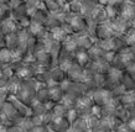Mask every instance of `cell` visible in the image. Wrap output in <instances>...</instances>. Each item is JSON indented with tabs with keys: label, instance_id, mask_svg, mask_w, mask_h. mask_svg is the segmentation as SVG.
I'll use <instances>...</instances> for the list:
<instances>
[{
	"label": "cell",
	"instance_id": "1",
	"mask_svg": "<svg viewBox=\"0 0 135 132\" xmlns=\"http://www.w3.org/2000/svg\"><path fill=\"white\" fill-rule=\"evenodd\" d=\"M66 30L70 35H81L84 32H89L90 22L86 16L83 15H65V22H63Z\"/></svg>",
	"mask_w": 135,
	"mask_h": 132
},
{
	"label": "cell",
	"instance_id": "2",
	"mask_svg": "<svg viewBox=\"0 0 135 132\" xmlns=\"http://www.w3.org/2000/svg\"><path fill=\"white\" fill-rule=\"evenodd\" d=\"M38 88V83L32 79H22L20 85V89L16 93L15 98L17 100H20L22 104H25L26 106H29L36 100V91Z\"/></svg>",
	"mask_w": 135,
	"mask_h": 132
},
{
	"label": "cell",
	"instance_id": "3",
	"mask_svg": "<svg viewBox=\"0 0 135 132\" xmlns=\"http://www.w3.org/2000/svg\"><path fill=\"white\" fill-rule=\"evenodd\" d=\"M0 114L4 116L9 125L11 124H19L24 120V117L21 116V114L19 112V110L16 109V106L14 105V103L11 101V99L9 98V100H6L5 103L0 104Z\"/></svg>",
	"mask_w": 135,
	"mask_h": 132
},
{
	"label": "cell",
	"instance_id": "4",
	"mask_svg": "<svg viewBox=\"0 0 135 132\" xmlns=\"http://www.w3.org/2000/svg\"><path fill=\"white\" fill-rule=\"evenodd\" d=\"M112 4L114 5L115 10L118 13V16H120L124 20L129 21L131 24L135 22V5L129 3L128 0H117L112 1Z\"/></svg>",
	"mask_w": 135,
	"mask_h": 132
},
{
	"label": "cell",
	"instance_id": "5",
	"mask_svg": "<svg viewBox=\"0 0 135 132\" xmlns=\"http://www.w3.org/2000/svg\"><path fill=\"white\" fill-rule=\"evenodd\" d=\"M89 33L92 35V37L95 40V42L105 41L109 38L114 37L115 33L112 29L109 21L108 22H103V24H97V25H92L89 30Z\"/></svg>",
	"mask_w": 135,
	"mask_h": 132
},
{
	"label": "cell",
	"instance_id": "6",
	"mask_svg": "<svg viewBox=\"0 0 135 132\" xmlns=\"http://www.w3.org/2000/svg\"><path fill=\"white\" fill-rule=\"evenodd\" d=\"M9 8H10V16L16 21H21L24 19H27V17H31L30 13L27 11V8L26 5L24 4V1H19V0H11L10 4H9Z\"/></svg>",
	"mask_w": 135,
	"mask_h": 132
},
{
	"label": "cell",
	"instance_id": "7",
	"mask_svg": "<svg viewBox=\"0 0 135 132\" xmlns=\"http://www.w3.org/2000/svg\"><path fill=\"white\" fill-rule=\"evenodd\" d=\"M65 72H66V79L68 82L82 83L84 80V68L81 67L76 62L72 63Z\"/></svg>",
	"mask_w": 135,
	"mask_h": 132
},
{
	"label": "cell",
	"instance_id": "8",
	"mask_svg": "<svg viewBox=\"0 0 135 132\" xmlns=\"http://www.w3.org/2000/svg\"><path fill=\"white\" fill-rule=\"evenodd\" d=\"M109 24H110L112 29L114 31L115 36H125L128 33V31H129V30L131 29V26H133L131 22L124 20V19H122L120 16H117L115 19L110 20Z\"/></svg>",
	"mask_w": 135,
	"mask_h": 132
},
{
	"label": "cell",
	"instance_id": "9",
	"mask_svg": "<svg viewBox=\"0 0 135 132\" xmlns=\"http://www.w3.org/2000/svg\"><path fill=\"white\" fill-rule=\"evenodd\" d=\"M47 126L52 132H71V122L67 117H55Z\"/></svg>",
	"mask_w": 135,
	"mask_h": 132
},
{
	"label": "cell",
	"instance_id": "10",
	"mask_svg": "<svg viewBox=\"0 0 135 132\" xmlns=\"http://www.w3.org/2000/svg\"><path fill=\"white\" fill-rule=\"evenodd\" d=\"M88 21L90 22V25H97V24H103V22H108V15H107L105 6H100L97 5L95 9L90 13L88 16Z\"/></svg>",
	"mask_w": 135,
	"mask_h": 132
},
{
	"label": "cell",
	"instance_id": "11",
	"mask_svg": "<svg viewBox=\"0 0 135 132\" xmlns=\"http://www.w3.org/2000/svg\"><path fill=\"white\" fill-rule=\"evenodd\" d=\"M44 8L49 11L50 15H63L66 14V5L62 0H46L42 3Z\"/></svg>",
	"mask_w": 135,
	"mask_h": 132
},
{
	"label": "cell",
	"instance_id": "12",
	"mask_svg": "<svg viewBox=\"0 0 135 132\" xmlns=\"http://www.w3.org/2000/svg\"><path fill=\"white\" fill-rule=\"evenodd\" d=\"M49 85H51V84L61 85L67 80L66 79V72L58 66H55L49 70Z\"/></svg>",
	"mask_w": 135,
	"mask_h": 132
},
{
	"label": "cell",
	"instance_id": "13",
	"mask_svg": "<svg viewBox=\"0 0 135 132\" xmlns=\"http://www.w3.org/2000/svg\"><path fill=\"white\" fill-rule=\"evenodd\" d=\"M20 30L17 22L11 16L6 17L4 20H1V24H0V32L3 33L4 36H8V35H11V33H16L17 31Z\"/></svg>",
	"mask_w": 135,
	"mask_h": 132
},
{
	"label": "cell",
	"instance_id": "14",
	"mask_svg": "<svg viewBox=\"0 0 135 132\" xmlns=\"http://www.w3.org/2000/svg\"><path fill=\"white\" fill-rule=\"evenodd\" d=\"M26 30H27V32L30 33L31 37L37 38V40L44 38L46 35L49 33V30L46 29V26L41 25V24H37V22H35V21H31Z\"/></svg>",
	"mask_w": 135,
	"mask_h": 132
},
{
	"label": "cell",
	"instance_id": "15",
	"mask_svg": "<svg viewBox=\"0 0 135 132\" xmlns=\"http://www.w3.org/2000/svg\"><path fill=\"white\" fill-rule=\"evenodd\" d=\"M74 37H76V41H77L78 50L88 51L95 43V40L92 37V35L89 32H84V33H81V35H74Z\"/></svg>",
	"mask_w": 135,
	"mask_h": 132
},
{
	"label": "cell",
	"instance_id": "16",
	"mask_svg": "<svg viewBox=\"0 0 135 132\" xmlns=\"http://www.w3.org/2000/svg\"><path fill=\"white\" fill-rule=\"evenodd\" d=\"M49 35L53 41L58 42V43H61V45L66 41V38L70 36V33H68V31L66 30L65 25L55 27V29H52V30H49Z\"/></svg>",
	"mask_w": 135,
	"mask_h": 132
},
{
	"label": "cell",
	"instance_id": "17",
	"mask_svg": "<svg viewBox=\"0 0 135 132\" xmlns=\"http://www.w3.org/2000/svg\"><path fill=\"white\" fill-rule=\"evenodd\" d=\"M49 93H50V100L51 104L61 103L63 98H65V91L62 85H56V84H51L49 85Z\"/></svg>",
	"mask_w": 135,
	"mask_h": 132
},
{
	"label": "cell",
	"instance_id": "18",
	"mask_svg": "<svg viewBox=\"0 0 135 132\" xmlns=\"http://www.w3.org/2000/svg\"><path fill=\"white\" fill-rule=\"evenodd\" d=\"M49 19H50V14H49V11L44 8V5H42L41 8L37 9L36 11H33V13L31 14V21H35V22L41 24V25H44V26L47 25Z\"/></svg>",
	"mask_w": 135,
	"mask_h": 132
},
{
	"label": "cell",
	"instance_id": "19",
	"mask_svg": "<svg viewBox=\"0 0 135 132\" xmlns=\"http://www.w3.org/2000/svg\"><path fill=\"white\" fill-rule=\"evenodd\" d=\"M73 57H74V62L78 63V64L81 67H83V68H86L90 63V58H89V54H88V51L77 50L74 52Z\"/></svg>",
	"mask_w": 135,
	"mask_h": 132
},
{
	"label": "cell",
	"instance_id": "20",
	"mask_svg": "<svg viewBox=\"0 0 135 132\" xmlns=\"http://www.w3.org/2000/svg\"><path fill=\"white\" fill-rule=\"evenodd\" d=\"M120 85L127 91H134L135 90V79L131 77L129 73L124 70L120 77Z\"/></svg>",
	"mask_w": 135,
	"mask_h": 132
},
{
	"label": "cell",
	"instance_id": "21",
	"mask_svg": "<svg viewBox=\"0 0 135 132\" xmlns=\"http://www.w3.org/2000/svg\"><path fill=\"white\" fill-rule=\"evenodd\" d=\"M14 62V54L12 51H10L6 47L0 48V67L10 66Z\"/></svg>",
	"mask_w": 135,
	"mask_h": 132
},
{
	"label": "cell",
	"instance_id": "22",
	"mask_svg": "<svg viewBox=\"0 0 135 132\" xmlns=\"http://www.w3.org/2000/svg\"><path fill=\"white\" fill-rule=\"evenodd\" d=\"M88 54H89L90 61H98V59H102L104 57L105 52L103 51V48L98 45V42H95L89 50H88Z\"/></svg>",
	"mask_w": 135,
	"mask_h": 132
},
{
	"label": "cell",
	"instance_id": "23",
	"mask_svg": "<svg viewBox=\"0 0 135 132\" xmlns=\"http://www.w3.org/2000/svg\"><path fill=\"white\" fill-rule=\"evenodd\" d=\"M66 14L70 15H82V0H74L66 6Z\"/></svg>",
	"mask_w": 135,
	"mask_h": 132
},
{
	"label": "cell",
	"instance_id": "24",
	"mask_svg": "<svg viewBox=\"0 0 135 132\" xmlns=\"http://www.w3.org/2000/svg\"><path fill=\"white\" fill-rule=\"evenodd\" d=\"M62 48L65 51H68L71 53H73L78 50V46H77V41H76V37L74 35H70L68 37L66 38V41L62 43Z\"/></svg>",
	"mask_w": 135,
	"mask_h": 132
},
{
	"label": "cell",
	"instance_id": "25",
	"mask_svg": "<svg viewBox=\"0 0 135 132\" xmlns=\"http://www.w3.org/2000/svg\"><path fill=\"white\" fill-rule=\"evenodd\" d=\"M19 37H17V33H11V35H8L5 36V47L9 48L10 51H16L17 47H19Z\"/></svg>",
	"mask_w": 135,
	"mask_h": 132
},
{
	"label": "cell",
	"instance_id": "26",
	"mask_svg": "<svg viewBox=\"0 0 135 132\" xmlns=\"http://www.w3.org/2000/svg\"><path fill=\"white\" fill-rule=\"evenodd\" d=\"M95 6H97V3L94 0H82V15L88 19Z\"/></svg>",
	"mask_w": 135,
	"mask_h": 132
},
{
	"label": "cell",
	"instance_id": "27",
	"mask_svg": "<svg viewBox=\"0 0 135 132\" xmlns=\"http://www.w3.org/2000/svg\"><path fill=\"white\" fill-rule=\"evenodd\" d=\"M24 4L26 5L27 11L30 13V15H31L33 11H36L38 8H41L42 6L41 0H24Z\"/></svg>",
	"mask_w": 135,
	"mask_h": 132
},
{
	"label": "cell",
	"instance_id": "28",
	"mask_svg": "<svg viewBox=\"0 0 135 132\" xmlns=\"http://www.w3.org/2000/svg\"><path fill=\"white\" fill-rule=\"evenodd\" d=\"M6 132H26L19 124H11L6 126Z\"/></svg>",
	"mask_w": 135,
	"mask_h": 132
},
{
	"label": "cell",
	"instance_id": "29",
	"mask_svg": "<svg viewBox=\"0 0 135 132\" xmlns=\"http://www.w3.org/2000/svg\"><path fill=\"white\" fill-rule=\"evenodd\" d=\"M29 132H50V128L47 125H35Z\"/></svg>",
	"mask_w": 135,
	"mask_h": 132
},
{
	"label": "cell",
	"instance_id": "30",
	"mask_svg": "<svg viewBox=\"0 0 135 132\" xmlns=\"http://www.w3.org/2000/svg\"><path fill=\"white\" fill-rule=\"evenodd\" d=\"M10 96H11V95H10L8 89H0V104H3V103H5L6 100H9Z\"/></svg>",
	"mask_w": 135,
	"mask_h": 132
},
{
	"label": "cell",
	"instance_id": "31",
	"mask_svg": "<svg viewBox=\"0 0 135 132\" xmlns=\"http://www.w3.org/2000/svg\"><path fill=\"white\" fill-rule=\"evenodd\" d=\"M9 80H10V78L1 74V77H0V89H8Z\"/></svg>",
	"mask_w": 135,
	"mask_h": 132
},
{
	"label": "cell",
	"instance_id": "32",
	"mask_svg": "<svg viewBox=\"0 0 135 132\" xmlns=\"http://www.w3.org/2000/svg\"><path fill=\"white\" fill-rule=\"evenodd\" d=\"M97 5H100V6H108V5L112 3V0H94Z\"/></svg>",
	"mask_w": 135,
	"mask_h": 132
},
{
	"label": "cell",
	"instance_id": "33",
	"mask_svg": "<svg viewBox=\"0 0 135 132\" xmlns=\"http://www.w3.org/2000/svg\"><path fill=\"white\" fill-rule=\"evenodd\" d=\"M3 47H5V36L0 32V48H3Z\"/></svg>",
	"mask_w": 135,
	"mask_h": 132
},
{
	"label": "cell",
	"instance_id": "34",
	"mask_svg": "<svg viewBox=\"0 0 135 132\" xmlns=\"http://www.w3.org/2000/svg\"><path fill=\"white\" fill-rule=\"evenodd\" d=\"M11 0H0V5H9Z\"/></svg>",
	"mask_w": 135,
	"mask_h": 132
},
{
	"label": "cell",
	"instance_id": "35",
	"mask_svg": "<svg viewBox=\"0 0 135 132\" xmlns=\"http://www.w3.org/2000/svg\"><path fill=\"white\" fill-rule=\"evenodd\" d=\"M72 1H74V0H62V3H63L66 6H67V5H70Z\"/></svg>",
	"mask_w": 135,
	"mask_h": 132
},
{
	"label": "cell",
	"instance_id": "36",
	"mask_svg": "<svg viewBox=\"0 0 135 132\" xmlns=\"http://www.w3.org/2000/svg\"><path fill=\"white\" fill-rule=\"evenodd\" d=\"M128 1H129V3H131V4H134V5H135V0H128Z\"/></svg>",
	"mask_w": 135,
	"mask_h": 132
},
{
	"label": "cell",
	"instance_id": "37",
	"mask_svg": "<svg viewBox=\"0 0 135 132\" xmlns=\"http://www.w3.org/2000/svg\"><path fill=\"white\" fill-rule=\"evenodd\" d=\"M19 1H24V0H19Z\"/></svg>",
	"mask_w": 135,
	"mask_h": 132
},
{
	"label": "cell",
	"instance_id": "38",
	"mask_svg": "<svg viewBox=\"0 0 135 132\" xmlns=\"http://www.w3.org/2000/svg\"><path fill=\"white\" fill-rule=\"evenodd\" d=\"M133 25H134V26H135V22H134V24H133Z\"/></svg>",
	"mask_w": 135,
	"mask_h": 132
},
{
	"label": "cell",
	"instance_id": "39",
	"mask_svg": "<svg viewBox=\"0 0 135 132\" xmlns=\"http://www.w3.org/2000/svg\"><path fill=\"white\" fill-rule=\"evenodd\" d=\"M0 24H1V20H0Z\"/></svg>",
	"mask_w": 135,
	"mask_h": 132
}]
</instances>
